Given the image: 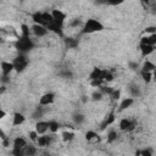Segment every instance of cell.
<instances>
[{
  "label": "cell",
  "instance_id": "1",
  "mask_svg": "<svg viewBox=\"0 0 156 156\" xmlns=\"http://www.w3.org/2000/svg\"><path fill=\"white\" fill-rule=\"evenodd\" d=\"M30 33H32V30H30L29 26H27L26 23L21 24V34H18V37L13 41V46L18 52L28 54L29 51H32L35 48V43L32 39Z\"/></svg>",
  "mask_w": 156,
  "mask_h": 156
},
{
  "label": "cell",
  "instance_id": "2",
  "mask_svg": "<svg viewBox=\"0 0 156 156\" xmlns=\"http://www.w3.org/2000/svg\"><path fill=\"white\" fill-rule=\"evenodd\" d=\"M105 26L96 18H88L83 27L80 28L79 30V34H93V33H96V32H101L104 30Z\"/></svg>",
  "mask_w": 156,
  "mask_h": 156
},
{
  "label": "cell",
  "instance_id": "3",
  "mask_svg": "<svg viewBox=\"0 0 156 156\" xmlns=\"http://www.w3.org/2000/svg\"><path fill=\"white\" fill-rule=\"evenodd\" d=\"M32 17V21L33 23H38V24H41V26H45L46 28L54 23V18H52V15L51 12L49 11H35L30 15Z\"/></svg>",
  "mask_w": 156,
  "mask_h": 156
},
{
  "label": "cell",
  "instance_id": "4",
  "mask_svg": "<svg viewBox=\"0 0 156 156\" xmlns=\"http://www.w3.org/2000/svg\"><path fill=\"white\" fill-rule=\"evenodd\" d=\"M12 63L15 66V71L17 73H21L23 72L28 65H29V58L27 56V54H22V52H18V55H16L12 60Z\"/></svg>",
  "mask_w": 156,
  "mask_h": 156
},
{
  "label": "cell",
  "instance_id": "5",
  "mask_svg": "<svg viewBox=\"0 0 156 156\" xmlns=\"http://www.w3.org/2000/svg\"><path fill=\"white\" fill-rule=\"evenodd\" d=\"M136 121L133 119V118H128V117H124V118H121L119 122H118V127H119V130L122 132H133L135 128H136Z\"/></svg>",
  "mask_w": 156,
  "mask_h": 156
},
{
  "label": "cell",
  "instance_id": "6",
  "mask_svg": "<svg viewBox=\"0 0 156 156\" xmlns=\"http://www.w3.org/2000/svg\"><path fill=\"white\" fill-rule=\"evenodd\" d=\"M55 136H56V135H55L54 133H50V134L45 133V134H41V135H39V138H38V140H37V145L40 146V147L51 146L52 143H54L55 139H56Z\"/></svg>",
  "mask_w": 156,
  "mask_h": 156
},
{
  "label": "cell",
  "instance_id": "7",
  "mask_svg": "<svg viewBox=\"0 0 156 156\" xmlns=\"http://www.w3.org/2000/svg\"><path fill=\"white\" fill-rule=\"evenodd\" d=\"M51 15H52V18H54V22L61 27L63 29V26H65V22H66V18H67V15L66 12H63L62 10H58V9H54L51 11Z\"/></svg>",
  "mask_w": 156,
  "mask_h": 156
},
{
  "label": "cell",
  "instance_id": "8",
  "mask_svg": "<svg viewBox=\"0 0 156 156\" xmlns=\"http://www.w3.org/2000/svg\"><path fill=\"white\" fill-rule=\"evenodd\" d=\"M30 30H32V34L35 38H44L49 34V29L45 26L38 24V23H33L32 27H30Z\"/></svg>",
  "mask_w": 156,
  "mask_h": 156
},
{
  "label": "cell",
  "instance_id": "9",
  "mask_svg": "<svg viewBox=\"0 0 156 156\" xmlns=\"http://www.w3.org/2000/svg\"><path fill=\"white\" fill-rule=\"evenodd\" d=\"M107 71L108 69H104V68H100V67H94L91 69V72L89 73L88 79L89 80H91V79H99V80H102L105 83V77H106Z\"/></svg>",
  "mask_w": 156,
  "mask_h": 156
},
{
  "label": "cell",
  "instance_id": "10",
  "mask_svg": "<svg viewBox=\"0 0 156 156\" xmlns=\"http://www.w3.org/2000/svg\"><path fill=\"white\" fill-rule=\"evenodd\" d=\"M55 98H56V95H55L54 93H51V91L45 93V94H43V95L40 96V99H39V105H43V106H50V105L54 104Z\"/></svg>",
  "mask_w": 156,
  "mask_h": 156
},
{
  "label": "cell",
  "instance_id": "11",
  "mask_svg": "<svg viewBox=\"0 0 156 156\" xmlns=\"http://www.w3.org/2000/svg\"><path fill=\"white\" fill-rule=\"evenodd\" d=\"M34 129L38 132L39 135L41 134H45L48 133L49 130V121H44V119H38L35 122V126H34Z\"/></svg>",
  "mask_w": 156,
  "mask_h": 156
},
{
  "label": "cell",
  "instance_id": "12",
  "mask_svg": "<svg viewBox=\"0 0 156 156\" xmlns=\"http://www.w3.org/2000/svg\"><path fill=\"white\" fill-rule=\"evenodd\" d=\"M127 89H128V93H129V95H130L132 98H139V96L141 95V88H140V85H139L138 83H135V82L129 83L128 87H127Z\"/></svg>",
  "mask_w": 156,
  "mask_h": 156
},
{
  "label": "cell",
  "instance_id": "13",
  "mask_svg": "<svg viewBox=\"0 0 156 156\" xmlns=\"http://www.w3.org/2000/svg\"><path fill=\"white\" fill-rule=\"evenodd\" d=\"M0 67H1V74H5V76H10V74L15 71V66H13L12 61L10 62V61L2 60Z\"/></svg>",
  "mask_w": 156,
  "mask_h": 156
},
{
  "label": "cell",
  "instance_id": "14",
  "mask_svg": "<svg viewBox=\"0 0 156 156\" xmlns=\"http://www.w3.org/2000/svg\"><path fill=\"white\" fill-rule=\"evenodd\" d=\"M27 139L23 138V136H15L13 140H12V149H16V150H22L23 151V147L27 145Z\"/></svg>",
  "mask_w": 156,
  "mask_h": 156
},
{
  "label": "cell",
  "instance_id": "15",
  "mask_svg": "<svg viewBox=\"0 0 156 156\" xmlns=\"http://www.w3.org/2000/svg\"><path fill=\"white\" fill-rule=\"evenodd\" d=\"M139 50H140V55H141V57L144 58V57H146V56L151 55V54L155 51V46L139 43Z\"/></svg>",
  "mask_w": 156,
  "mask_h": 156
},
{
  "label": "cell",
  "instance_id": "16",
  "mask_svg": "<svg viewBox=\"0 0 156 156\" xmlns=\"http://www.w3.org/2000/svg\"><path fill=\"white\" fill-rule=\"evenodd\" d=\"M115 119H116V113H115V111H112V112H110V113L105 117V119H104V121H102V123L100 124V129H101V130H104L105 128L110 127V126L115 122Z\"/></svg>",
  "mask_w": 156,
  "mask_h": 156
},
{
  "label": "cell",
  "instance_id": "17",
  "mask_svg": "<svg viewBox=\"0 0 156 156\" xmlns=\"http://www.w3.org/2000/svg\"><path fill=\"white\" fill-rule=\"evenodd\" d=\"M46 106H43V105H38L35 108H34V111H33V113H32V118H34V119H41L44 116H45V113H46V108H45Z\"/></svg>",
  "mask_w": 156,
  "mask_h": 156
},
{
  "label": "cell",
  "instance_id": "18",
  "mask_svg": "<svg viewBox=\"0 0 156 156\" xmlns=\"http://www.w3.org/2000/svg\"><path fill=\"white\" fill-rule=\"evenodd\" d=\"M26 122V116L22 112H15L12 116V126L13 127H20Z\"/></svg>",
  "mask_w": 156,
  "mask_h": 156
},
{
  "label": "cell",
  "instance_id": "19",
  "mask_svg": "<svg viewBox=\"0 0 156 156\" xmlns=\"http://www.w3.org/2000/svg\"><path fill=\"white\" fill-rule=\"evenodd\" d=\"M134 104V98L132 96H128V98H124L121 100L119 102V106H118V111H124L127 108H129L132 105Z\"/></svg>",
  "mask_w": 156,
  "mask_h": 156
},
{
  "label": "cell",
  "instance_id": "20",
  "mask_svg": "<svg viewBox=\"0 0 156 156\" xmlns=\"http://www.w3.org/2000/svg\"><path fill=\"white\" fill-rule=\"evenodd\" d=\"M85 115L82 113L80 111H76L73 115H72V122L76 124V126H82L84 122H85Z\"/></svg>",
  "mask_w": 156,
  "mask_h": 156
},
{
  "label": "cell",
  "instance_id": "21",
  "mask_svg": "<svg viewBox=\"0 0 156 156\" xmlns=\"http://www.w3.org/2000/svg\"><path fill=\"white\" fill-rule=\"evenodd\" d=\"M140 43H141V44H147V45L155 46V45H156V33L146 34V35L141 37V38H140Z\"/></svg>",
  "mask_w": 156,
  "mask_h": 156
},
{
  "label": "cell",
  "instance_id": "22",
  "mask_svg": "<svg viewBox=\"0 0 156 156\" xmlns=\"http://www.w3.org/2000/svg\"><path fill=\"white\" fill-rule=\"evenodd\" d=\"M123 2L124 0H95V4L100 6H118Z\"/></svg>",
  "mask_w": 156,
  "mask_h": 156
},
{
  "label": "cell",
  "instance_id": "23",
  "mask_svg": "<svg viewBox=\"0 0 156 156\" xmlns=\"http://www.w3.org/2000/svg\"><path fill=\"white\" fill-rule=\"evenodd\" d=\"M83 24H84V22H83L80 18L76 17V18H72V20L68 21L67 27H68V28H72V29H78V28H82Z\"/></svg>",
  "mask_w": 156,
  "mask_h": 156
},
{
  "label": "cell",
  "instance_id": "24",
  "mask_svg": "<svg viewBox=\"0 0 156 156\" xmlns=\"http://www.w3.org/2000/svg\"><path fill=\"white\" fill-rule=\"evenodd\" d=\"M38 152V149L35 145L33 144H27L24 147H23V156H33Z\"/></svg>",
  "mask_w": 156,
  "mask_h": 156
},
{
  "label": "cell",
  "instance_id": "25",
  "mask_svg": "<svg viewBox=\"0 0 156 156\" xmlns=\"http://www.w3.org/2000/svg\"><path fill=\"white\" fill-rule=\"evenodd\" d=\"M118 136H119V134H118V132H117V130H115V129H110V130L107 132L106 141H107L108 144H113V143L118 139Z\"/></svg>",
  "mask_w": 156,
  "mask_h": 156
},
{
  "label": "cell",
  "instance_id": "26",
  "mask_svg": "<svg viewBox=\"0 0 156 156\" xmlns=\"http://www.w3.org/2000/svg\"><path fill=\"white\" fill-rule=\"evenodd\" d=\"M78 39L76 38H72V37H67L65 38V45L67 49H76L78 46Z\"/></svg>",
  "mask_w": 156,
  "mask_h": 156
},
{
  "label": "cell",
  "instance_id": "27",
  "mask_svg": "<svg viewBox=\"0 0 156 156\" xmlns=\"http://www.w3.org/2000/svg\"><path fill=\"white\" fill-rule=\"evenodd\" d=\"M60 128H61L60 122H57V121H55V119H50V121H49V133L56 134V133L60 130Z\"/></svg>",
  "mask_w": 156,
  "mask_h": 156
},
{
  "label": "cell",
  "instance_id": "28",
  "mask_svg": "<svg viewBox=\"0 0 156 156\" xmlns=\"http://www.w3.org/2000/svg\"><path fill=\"white\" fill-rule=\"evenodd\" d=\"M61 139L65 141V143H69L74 139V133L71 132V130H63L61 133Z\"/></svg>",
  "mask_w": 156,
  "mask_h": 156
},
{
  "label": "cell",
  "instance_id": "29",
  "mask_svg": "<svg viewBox=\"0 0 156 156\" xmlns=\"http://www.w3.org/2000/svg\"><path fill=\"white\" fill-rule=\"evenodd\" d=\"M155 68H156V65H155L152 61H150V60L144 61V63H143L141 67H140V69H143V71H147V72H152Z\"/></svg>",
  "mask_w": 156,
  "mask_h": 156
},
{
  "label": "cell",
  "instance_id": "30",
  "mask_svg": "<svg viewBox=\"0 0 156 156\" xmlns=\"http://www.w3.org/2000/svg\"><path fill=\"white\" fill-rule=\"evenodd\" d=\"M104 93L98 88V90H94L93 93H91V95H90V99L93 100V101H101L102 99H104Z\"/></svg>",
  "mask_w": 156,
  "mask_h": 156
},
{
  "label": "cell",
  "instance_id": "31",
  "mask_svg": "<svg viewBox=\"0 0 156 156\" xmlns=\"http://www.w3.org/2000/svg\"><path fill=\"white\" fill-rule=\"evenodd\" d=\"M85 139L88 141H98L100 138H99V134L95 130H88L85 133Z\"/></svg>",
  "mask_w": 156,
  "mask_h": 156
},
{
  "label": "cell",
  "instance_id": "32",
  "mask_svg": "<svg viewBox=\"0 0 156 156\" xmlns=\"http://www.w3.org/2000/svg\"><path fill=\"white\" fill-rule=\"evenodd\" d=\"M140 77L143 78V80L147 84L152 80V72H147V71H143L140 69Z\"/></svg>",
  "mask_w": 156,
  "mask_h": 156
},
{
  "label": "cell",
  "instance_id": "33",
  "mask_svg": "<svg viewBox=\"0 0 156 156\" xmlns=\"http://www.w3.org/2000/svg\"><path fill=\"white\" fill-rule=\"evenodd\" d=\"M58 76H60L61 78H65V79H71V78L73 77V73H72V71H69L68 68H65V69H61V71H60Z\"/></svg>",
  "mask_w": 156,
  "mask_h": 156
},
{
  "label": "cell",
  "instance_id": "34",
  "mask_svg": "<svg viewBox=\"0 0 156 156\" xmlns=\"http://www.w3.org/2000/svg\"><path fill=\"white\" fill-rule=\"evenodd\" d=\"M108 98H110V99H111V100H112L113 102L118 101V100L121 99V90H119V89H116V88H115V89H113V91H112V93H111V94L108 95Z\"/></svg>",
  "mask_w": 156,
  "mask_h": 156
},
{
  "label": "cell",
  "instance_id": "35",
  "mask_svg": "<svg viewBox=\"0 0 156 156\" xmlns=\"http://www.w3.org/2000/svg\"><path fill=\"white\" fill-rule=\"evenodd\" d=\"M99 89L104 93V95H107V96H108V95L113 91V89H115V88H113V87H110V85H105V84H102Z\"/></svg>",
  "mask_w": 156,
  "mask_h": 156
},
{
  "label": "cell",
  "instance_id": "36",
  "mask_svg": "<svg viewBox=\"0 0 156 156\" xmlns=\"http://www.w3.org/2000/svg\"><path fill=\"white\" fill-rule=\"evenodd\" d=\"M28 138H29V140L37 143V140H38V138H39V134H38V132H37L35 129H34V130H29V132H28Z\"/></svg>",
  "mask_w": 156,
  "mask_h": 156
},
{
  "label": "cell",
  "instance_id": "37",
  "mask_svg": "<svg viewBox=\"0 0 156 156\" xmlns=\"http://www.w3.org/2000/svg\"><path fill=\"white\" fill-rule=\"evenodd\" d=\"M136 155H143V156H151L152 155V150L151 149H141V150H138L135 151Z\"/></svg>",
  "mask_w": 156,
  "mask_h": 156
},
{
  "label": "cell",
  "instance_id": "38",
  "mask_svg": "<svg viewBox=\"0 0 156 156\" xmlns=\"http://www.w3.org/2000/svg\"><path fill=\"white\" fill-rule=\"evenodd\" d=\"M128 68H129L130 71H136V69L139 68V63H138L136 61H129V62H128Z\"/></svg>",
  "mask_w": 156,
  "mask_h": 156
},
{
  "label": "cell",
  "instance_id": "39",
  "mask_svg": "<svg viewBox=\"0 0 156 156\" xmlns=\"http://www.w3.org/2000/svg\"><path fill=\"white\" fill-rule=\"evenodd\" d=\"M144 32L146 34H152V33H156V26H149L144 29Z\"/></svg>",
  "mask_w": 156,
  "mask_h": 156
},
{
  "label": "cell",
  "instance_id": "40",
  "mask_svg": "<svg viewBox=\"0 0 156 156\" xmlns=\"http://www.w3.org/2000/svg\"><path fill=\"white\" fill-rule=\"evenodd\" d=\"M10 83V76H5V74H1V84H7Z\"/></svg>",
  "mask_w": 156,
  "mask_h": 156
},
{
  "label": "cell",
  "instance_id": "41",
  "mask_svg": "<svg viewBox=\"0 0 156 156\" xmlns=\"http://www.w3.org/2000/svg\"><path fill=\"white\" fill-rule=\"evenodd\" d=\"M150 1H151V0H141V4H143V6H144L146 10H147L149 6H150Z\"/></svg>",
  "mask_w": 156,
  "mask_h": 156
},
{
  "label": "cell",
  "instance_id": "42",
  "mask_svg": "<svg viewBox=\"0 0 156 156\" xmlns=\"http://www.w3.org/2000/svg\"><path fill=\"white\" fill-rule=\"evenodd\" d=\"M5 116H6V112L1 108V110H0V119H4V118H5Z\"/></svg>",
  "mask_w": 156,
  "mask_h": 156
},
{
  "label": "cell",
  "instance_id": "43",
  "mask_svg": "<svg viewBox=\"0 0 156 156\" xmlns=\"http://www.w3.org/2000/svg\"><path fill=\"white\" fill-rule=\"evenodd\" d=\"M82 101H83V102H87V101H88V96H87V95H83V96H82Z\"/></svg>",
  "mask_w": 156,
  "mask_h": 156
},
{
  "label": "cell",
  "instance_id": "44",
  "mask_svg": "<svg viewBox=\"0 0 156 156\" xmlns=\"http://www.w3.org/2000/svg\"><path fill=\"white\" fill-rule=\"evenodd\" d=\"M152 79H154V80H156V68L152 71Z\"/></svg>",
  "mask_w": 156,
  "mask_h": 156
},
{
  "label": "cell",
  "instance_id": "45",
  "mask_svg": "<svg viewBox=\"0 0 156 156\" xmlns=\"http://www.w3.org/2000/svg\"><path fill=\"white\" fill-rule=\"evenodd\" d=\"M21 1H24V0H21Z\"/></svg>",
  "mask_w": 156,
  "mask_h": 156
}]
</instances>
